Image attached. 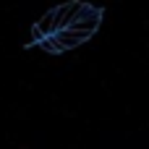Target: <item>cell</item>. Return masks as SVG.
<instances>
[{"label":"cell","instance_id":"obj_1","mask_svg":"<svg viewBox=\"0 0 149 149\" xmlns=\"http://www.w3.org/2000/svg\"><path fill=\"white\" fill-rule=\"evenodd\" d=\"M100 24H102V10L100 8H92L89 3H81V8L76 10V16H73V21L68 26L76 29V31H84L86 37H92L100 29Z\"/></svg>","mask_w":149,"mask_h":149},{"label":"cell","instance_id":"obj_2","mask_svg":"<svg viewBox=\"0 0 149 149\" xmlns=\"http://www.w3.org/2000/svg\"><path fill=\"white\" fill-rule=\"evenodd\" d=\"M52 37L60 42V47L65 50V52H71V50H76L79 45H84L89 37L84 34V31H76V29H71V26H63V29H55L52 31Z\"/></svg>","mask_w":149,"mask_h":149},{"label":"cell","instance_id":"obj_3","mask_svg":"<svg viewBox=\"0 0 149 149\" xmlns=\"http://www.w3.org/2000/svg\"><path fill=\"white\" fill-rule=\"evenodd\" d=\"M79 8H81V0H71V3H63V5H58V8H52V10H55V29L68 26V24L73 21V16H76Z\"/></svg>","mask_w":149,"mask_h":149}]
</instances>
